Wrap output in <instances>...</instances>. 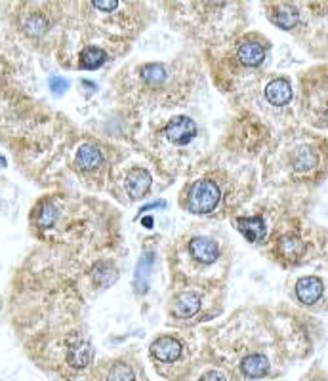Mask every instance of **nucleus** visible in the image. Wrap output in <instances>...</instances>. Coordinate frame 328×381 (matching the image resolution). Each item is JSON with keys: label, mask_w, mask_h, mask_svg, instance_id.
<instances>
[{"label": "nucleus", "mask_w": 328, "mask_h": 381, "mask_svg": "<svg viewBox=\"0 0 328 381\" xmlns=\"http://www.w3.org/2000/svg\"><path fill=\"white\" fill-rule=\"evenodd\" d=\"M220 187L210 179H200L191 187L188 197V208L193 214H210L220 203Z\"/></svg>", "instance_id": "nucleus-1"}, {"label": "nucleus", "mask_w": 328, "mask_h": 381, "mask_svg": "<svg viewBox=\"0 0 328 381\" xmlns=\"http://www.w3.org/2000/svg\"><path fill=\"white\" fill-rule=\"evenodd\" d=\"M164 136L174 145H188L197 136V126L189 116H176L166 124Z\"/></svg>", "instance_id": "nucleus-2"}, {"label": "nucleus", "mask_w": 328, "mask_h": 381, "mask_svg": "<svg viewBox=\"0 0 328 381\" xmlns=\"http://www.w3.org/2000/svg\"><path fill=\"white\" fill-rule=\"evenodd\" d=\"M182 341H178L176 337H172V335L158 337V340L153 341V345L149 347V352L153 355V358L164 364L176 362L178 358L182 357Z\"/></svg>", "instance_id": "nucleus-3"}, {"label": "nucleus", "mask_w": 328, "mask_h": 381, "mask_svg": "<svg viewBox=\"0 0 328 381\" xmlns=\"http://www.w3.org/2000/svg\"><path fill=\"white\" fill-rule=\"evenodd\" d=\"M189 248H191V255H193L195 260L199 261V263H205V265L214 263L217 260V255H220L217 244L206 237L193 238L191 244H189Z\"/></svg>", "instance_id": "nucleus-4"}, {"label": "nucleus", "mask_w": 328, "mask_h": 381, "mask_svg": "<svg viewBox=\"0 0 328 381\" xmlns=\"http://www.w3.org/2000/svg\"><path fill=\"white\" fill-rule=\"evenodd\" d=\"M322 290H324V286H322L321 278L317 277H304L296 283V295L305 305L315 303L322 295Z\"/></svg>", "instance_id": "nucleus-5"}, {"label": "nucleus", "mask_w": 328, "mask_h": 381, "mask_svg": "<svg viewBox=\"0 0 328 381\" xmlns=\"http://www.w3.org/2000/svg\"><path fill=\"white\" fill-rule=\"evenodd\" d=\"M265 98H267L270 103L277 105V107L287 105L292 99V86H290V82L285 81V78H277V81L270 82L267 88H265Z\"/></svg>", "instance_id": "nucleus-6"}, {"label": "nucleus", "mask_w": 328, "mask_h": 381, "mask_svg": "<svg viewBox=\"0 0 328 381\" xmlns=\"http://www.w3.org/2000/svg\"><path fill=\"white\" fill-rule=\"evenodd\" d=\"M149 185H151V178L145 170H135L128 176L126 179V190H128V197L132 200H140L147 195L149 190Z\"/></svg>", "instance_id": "nucleus-7"}, {"label": "nucleus", "mask_w": 328, "mask_h": 381, "mask_svg": "<svg viewBox=\"0 0 328 381\" xmlns=\"http://www.w3.org/2000/svg\"><path fill=\"white\" fill-rule=\"evenodd\" d=\"M240 370L246 377H264L270 372V360L264 355H248L242 358Z\"/></svg>", "instance_id": "nucleus-8"}, {"label": "nucleus", "mask_w": 328, "mask_h": 381, "mask_svg": "<svg viewBox=\"0 0 328 381\" xmlns=\"http://www.w3.org/2000/svg\"><path fill=\"white\" fill-rule=\"evenodd\" d=\"M239 59L240 64L246 67H258L264 64L265 50L264 46H260L258 42H245L239 46Z\"/></svg>", "instance_id": "nucleus-9"}, {"label": "nucleus", "mask_w": 328, "mask_h": 381, "mask_svg": "<svg viewBox=\"0 0 328 381\" xmlns=\"http://www.w3.org/2000/svg\"><path fill=\"white\" fill-rule=\"evenodd\" d=\"M237 227L250 243H258L265 237V223L262 218H240L237 221Z\"/></svg>", "instance_id": "nucleus-10"}, {"label": "nucleus", "mask_w": 328, "mask_h": 381, "mask_svg": "<svg viewBox=\"0 0 328 381\" xmlns=\"http://www.w3.org/2000/svg\"><path fill=\"white\" fill-rule=\"evenodd\" d=\"M200 307V298L195 292H185V294L178 295L174 301V313L180 318H189L193 317L195 313L199 311Z\"/></svg>", "instance_id": "nucleus-11"}, {"label": "nucleus", "mask_w": 328, "mask_h": 381, "mask_svg": "<svg viewBox=\"0 0 328 381\" xmlns=\"http://www.w3.org/2000/svg\"><path fill=\"white\" fill-rule=\"evenodd\" d=\"M101 164V151L94 145H84L78 153H76V166L84 170V172H92L98 170Z\"/></svg>", "instance_id": "nucleus-12"}, {"label": "nucleus", "mask_w": 328, "mask_h": 381, "mask_svg": "<svg viewBox=\"0 0 328 381\" xmlns=\"http://www.w3.org/2000/svg\"><path fill=\"white\" fill-rule=\"evenodd\" d=\"M106 381H135V370L128 362L115 360L107 366Z\"/></svg>", "instance_id": "nucleus-13"}, {"label": "nucleus", "mask_w": 328, "mask_h": 381, "mask_svg": "<svg viewBox=\"0 0 328 381\" xmlns=\"http://www.w3.org/2000/svg\"><path fill=\"white\" fill-rule=\"evenodd\" d=\"M317 162H319V156L315 155V151H311L309 147H302V149L296 151V155H294V170L296 172H311V170H315Z\"/></svg>", "instance_id": "nucleus-14"}, {"label": "nucleus", "mask_w": 328, "mask_h": 381, "mask_svg": "<svg viewBox=\"0 0 328 381\" xmlns=\"http://www.w3.org/2000/svg\"><path fill=\"white\" fill-rule=\"evenodd\" d=\"M279 250L288 261H298L299 255L304 254V243L298 237H285L279 243Z\"/></svg>", "instance_id": "nucleus-15"}, {"label": "nucleus", "mask_w": 328, "mask_h": 381, "mask_svg": "<svg viewBox=\"0 0 328 381\" xmlns=\"http://www.w3.org/2000/svg\"><path fill=\"white\" fill-rule=\"evenodd\" d=\"M21 29L27 36H42L48 31V21L39 14H31L27 18L24 19V24H21Z\"/></svg>", "instance_id": "nucleus-16"}, {"label": "nucleus", "mask_w": 328, "mask_h": 381, "mask_svg": "<svg viewBox=\"0 0 328 381\" xmlns=\"http://www.w3.org/2000/svg\"><path fill=\"white\" fill-rule=\"evenodd\" d=\"M140 76L141 81H145L147 84H163L164 81H166V76H168V73H166V67L160 64H151V65H143L140 71Z\"/></svg>", "instance_id": "nucleus-17"}, {"label": "nucleus", "mask_w": 328, "mask_h": 381, "mask_svg": "<svg viewBox=\"0 0 328 381\" xmlns=\"http://www.w3.org/2000/svg\"><path fill=\"white\" fill-rule=\"evenodd\" d=\"M78 59H81V65L84 69H98V67L103 65V61H106V52L94 46L84 48Z\"/></svg>", "instance_id": "nucleus-18"}, {"label": "nucleus", "mask_w": 328, "mask_h": 381, "mask_svg": "<svg viewBox=\"0 0 328 381\" xmlns=\"http://www.w3.org/2000/svg\"><path fill=\"white\" fill-rule=\"evenodd\" d=\"M298 12L294 10L292 6H281L279 10L275 12V18H273V21H275L281 29H292V27H296L298 25Z\"/></svg>", "instance_id": "nucleus-19"}, {"label": "nucleus", "mask_w": 328, "mask_h": 381, "mask_svg": "<svg viewBox=\"0 0 328 381\" xmlns=\"http://www.w3.org/2000/svg\"><path fill=\"white\" fill-rule=\"evenodd\" d=\"M92 4L101 12H113V10H117L118 0H92Z\"/></svg>", "instance_id": "nucleus-20"}, {"label": "nucleus", "mask_w": 328, "mask_h": 381, "mask_svg": "<svg viewBox=\"0 0 328 381\" xmlns=\"http://www.w3.org/2000/svg\"><path fill=\"white\" fill-rule=\"evenodd\" d=\"M52 90H53V92H58V93L65 92V90H67V82H65L63 78H53V81H52Z\"/></svg>", "instance_id": "nucleus-21"}, {"label": "nucleus", "mask_w": 328, "mask_h": 381, "mask_svg": "<svg viewBox=\"0 0 328 381\" xmlns=\"http://www.w3.org/2000/svg\"><path fill=\"white\" fill-rule=\"evenodd\" d=\"M200 381H227L220 372H208L200 377Z\"/></svg>", "instance_id": "nucleus-22"}, {"label": "nucleus", "mask_w": 328, "mask_h": 381, "mask_svg": "<svg viewBox=\"0 0 328 381\" xmlns=\"http://www.w3.org/2000/svg\"><path fill=\"white\" fill-rule=\"evenodd\" d=\"M205 2H208V4H220L223 0H205Z\"/></svg>", "instance_id": "nucleus-23"}]
</instances>
